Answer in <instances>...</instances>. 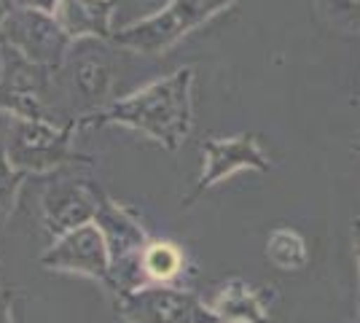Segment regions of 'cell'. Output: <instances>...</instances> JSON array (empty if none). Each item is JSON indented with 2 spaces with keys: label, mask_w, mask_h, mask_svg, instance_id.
<instances>
[{
  "label": "cell",
  "mask_w": 360,
  "mask_h": 323,
  "mask_svg": "<svg viewBox=\"0 0 360 323\" xmlns=\"http://www.w3.org/2000/svg\"><path fill=\"white\" fill-rule=\"evenodd\" d=\"M191 87H194V68H180L89 116L84 124L129 127L140 135L156 140L167 151H178L194 124Z\"/></svg>",
  "instance_id": "obj_1"
},
{
  "label": "cell",
  "mask_w": 360,
  "mask_h": 323,
  "mask_svg": "<svg viewBox=\"0 0 360 323\" xmlns=\"http://www.w3.org/2000/svg\"><path fill=\"white\" fill-rule=\"evenodd\" d=\"M49 68L32 65L16 51L3 46V73H0V110L14 119H49L46 97L51 89Z\"/></svg>",
  "instance_id": "obj_8"
},
{
  "label": "cell",
  "mask_w": 360,
  "mask_h": 323,
  "mask_svg": "<svg viewBox=\"0 0 360 323\" xmlns=\"http://www.w3.org/2000/svg\"><path fill=\"white\" fill-rule=\"evenodd\" d=\"M234 3L237 0H169L159 14L121 27L113 35V41L140 54H165L180 38H186L188 32L210 22L221 11L231 8Z\"/></svg>",
  "instance_id": "obj_2"
},
{
  "label": "cell",
  "mask_w": 360,
  "mask_h": 323,
  "mask_svg": "<svg viewBox=\"0 0 360 323\" xmlns=\"http://www.w3.org/2000/svg\"><path fill=\"white\" fill-rule=\"evenodd\" d=\"M41 264L51 272L100 280L110 291V253H108V243L97 224H86V227H78L57 237L46 248Z\"/></svg>",
  "instance_id": "obj_7"
},
{
  "label": "cell",
  "mask_w": 360,
  "mask_h": 323,
  "mask_svg": "<svg viewBox=\"0 0 360 323\" xmlns=\"http://www.w3.org/2000/svg\"><path fill=\"white\" fill-rule=\"evenodd\" d=\"M16 6H22V8H38V11H46V14H54L57 0H16Z\"/></svg>",
  "instance_id": "obj_19"
},
{
  "label": "cell",
  "mask_w": 360,
  "mask_h": 323,
  "mask_svg": "<svg viewBox=\"0 0 360 323\" xmlns=\"http://www.w3.org/2000/svg\"><path fill=\"white\" fill-rule=\"evenodd\" d=\"M127 323H221L207 302L172 283H150L116 299Z\"/></svg>",
  "instance_id": "obj_6"
},
{
  "label": "cell",
  "mask_w": 360,
  "mask_h": 323,
  "mask_svg": "<svg viewBox=\"0 0 360 323\" xmlns=\"http://www.w3.org/2000/svg\"><path fill=\"white\" fill-rule=\"evenodd\" d=\"M207 305L221 323H271L264 289H255L240 277L226 280Z\"/></svg>",
  "instance_id": "obj_13"
},
{
  "label": "cell",
  "mask_w": 360,
  "mask_h": 323,
  "mask_svg": "<svg viewBox=\"0 0 360 323\" xmlns=\"http://www.w3.org/2000/svg\"><path fill=\"white\" fill-rule=\"evenodd\" d=\"M27 175L22 170L11 167L8 156H6V148L0 146V234L6 229L8 218L14 213L16 197H19V189H22V181Z\"/></svg>",
  "instance_id": "obj_16"
},
{
  "label": "cell",
  "mask_w": 360,
  "mask_h": 323,
  "mask_svg": "<svg viewBox=\"0 0 360 323\" xmlns=\"http://www.w3.org/2000/svg\"><path fill=\"white\" fill-rule=\"evenodd\" d=\"M0 73H3V44H0Z\"/></svg>",
  "instance_id": "obj_22"
},
{
  "label": "cell",
  "mask_w": 360,
  "mask_h": 323,
  "mask_svg": "<svg viewBox=\"0 0 360 323\" xmlns=\"http://www.w3.org/2000/svg\"><path fill=\"white\" fill-rule=\"evenodd\" d=\"M266 256L283 272H299L309 262L304 237H301L299 232L285 229V227H280V229H274L269 234V240H266Z\"/></svg>",
  "instance_id": "obj_15"
},
{
  "label": "cell",
  "mask_w": 360,
  "mask_h": 323,
  "mask_svg": "<svg viewBox=\"0 0 360 323\" xmlns=\"http://www.w3.org/2000/svg\"><path fill=\"white\" fill-rule=\"evenodd\" d=\"M116 11V0H57L54 16L70 41L86 38H113L110 16Z\"/></svg>",
  "instance_id": "obj_12"
},
{
  "label": "cell",
  "mask_w": 360,
  "mask_h": 323,
  "mask_svg": "<svg viewBox=\"0 0 360 323\" xmlns=\"http://www.w3.org/2000/svg\"><path fill=\"white\" fill-rule=\"evenodd\" d=\"M44 227L49 234L62 237L68 232L94 224L100 208V191L78 178H57L44 191Z\"/></svg>",
  "instance_id": "obj_10"
},
{
  "label": "cell",
  "mask_w": 360,
  "mask_h": 323,
  "mask_svg": "<svg viewBox=\"0 0 360 323\" xmlns=\"http://www.w3.org/2000/svg\"><path fill=\"white\" fill-rule=\"evenodd\" d=\"M352 246H355V262H358V280H360V218L352 221ZM360 323V286H358V321Z\"/></svg>",
  "instance_id": "obj_18"
},
{
  "label": "cell",
  "mask_w": 360,
  "mask_h": 323,
  "mask_svg": "<svg viewBox=\"0 0 360 323\" xmlns=\"http://www.w3.org/2000/svg\"><path fill=\"white\" fill-rule=\"evenodd\" d=\"M323 6L333 14H360V0H323Z\"/></svg>",
  "instance_id": "obj_17"
},
{
  "label": "cell",
  "mask_w": 360,
  "mask_h": 323,
  "mask_svg": "<svg viewBox=\"0 0 360 323\" xmlns=\"http://www.w3.org/2000/svg\"><path fill=\"white\" fill-rule=\"evenodd\" d=\"M0 323H14V308H11V296L0 289Z\"/></svg>",
  "instance_id": "obj_20"
},
{
  "label": "cell",
  "mask_w": 360,
  "mask_h": 323,
  "mask_svg": "<svg viewBox=\"0 0 360 323\" xmlns=\"http://www.w3.org/2000/svg\"><path fill=\"white\" fill-rule=\"evenodd\" d=\"M94 224L100 227L103 237L108 243L110 253V293H116V299L124 293H132L146 283L143 275V253L148 248V234L140 227L135 215L127 208L108 200L105 194H100V208Z\"/></svg>",
  "instance_id": "obj_3"
},
{
  "label": "cell",
  "mask_w": 360,
  "mask_h": 323,
  "mask_svg": "<svg viewBox=\"0 0 360 323\" xmlns=\"http://www.w3.org/2000/svg\"><path fill=\"white\" fill-rule=\"evenodd\" d=\"M202 159L205 167L202 175L196 181V189L191 191V197H186V208L202 194L212 189L215 184H221L224 178H231L240 170H258L266 172L271 167L266 154L261 151L258 138L255 135H234V138H210L202 143Z\"/></svg>",
  "instance_id": "obj_9"
},
{
  "label": "cell",
  "mask_w": 360,
  "mask_h": 323,
  "mask_svg": "<svg viewBox=\"0 0 360 323\" xmlns=\"http://www.w3.org/2000/svg\"><path fill=\"white\" fill-rule=\"evenodd\" d=\"M75 119L68 124H54L51 119H14L6 140V156L11 167L25 175H41L57 170L70 156Z\"/></svg>",
  "instance_id": "obj_4"
},
{
  "label": "cell",
  "mask_w": 360,
  "mask_h": 323,
  "mask_svg": "<svg viewBox=\"0 0 360 323\" xmlns=\"http://www.w3.org/2000/svg\"><path fill=\"white\" fill-rule=\"evenodd\" d=\"M16 8V0H0V25L8 19V14Z\"/></svg>",
  "instance_id": "obj_21"
},
{
  "label": "cell",
  "mask_w": 360,
  "mask_h": 323,
  "mask_svg": "<svg viewBox=\"0 0 360 323\" xmlns=\"http://www.w3.org/2000/svg\"><path fill=\"white\" fill-rule=\"evenodd\" d=\"M110 84H113L110 51L103 44L81 41V46H78L73 62H70V87H73V92L84 103L100 106V103H105Z\"/></svg>",
  "instance_id": "obj_11"
},
{
  "label": "cell",
  "mask_w": 360,
  "mask_h": 323,
  "mask_svg": "<svg viewBox=\"0 0 360 323\" xmlns=\"http://www.w3.org/2000/svg\"><path fill=\"white\" fill-rule=\"evenodd\" d=\"M186 256L175 243L169 240H150L143 253V275L146 283H172L183 272Z\"/></svg>",
  "instance_id": "obj_14"
},
{
  "label": "cell",
  "mask_w": 360,
  "mask_h": 323,
  "mask_svg": "<svg viewBox=\"0 0 360 323\" xmlns=\"http://www.w3.org/2000/svg\"><path fill=\"white\" fill-rule=\"evenodd\" d=\"M0 44L32 65L57 70L68 60L73 41L60 27L54 14L16 6L8 19L0 25Z\"/></svg>",
  "instance_id": "obj_5"
}]
</instances>
